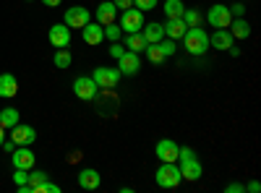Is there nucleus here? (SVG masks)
<instances>
[{
  "instance_id": "nucleus-22",
  "label": "nucleus",
  "mask_w": 261,
  "mask_h": 193,
  "mask_svg": "<svg viewBox=\"0 0 261 193\" xmlns=\"http://www.w3.org/2000/svg\"><path fill=\"white\" fill-rule=\"evenodd\" d=\"M125 50L130 52H144L146 50V39L141 32H134V34H125Z\"/></svg>"
},
{
  "instance_id": "nucleus-18",
  "label": "nucleus",
  "mask_w": 261,
  "mask_h": 193,
  "mask_svg": "<svg viewBox=\"0 0 261 193\" xmlns=\"http://www.w3.org/2000/svg\"><path fill=\"white\" fill-rule=\"evenodd\" d=\"M141 34H144V39H146V45H154V42H160V39L165 37V26L157 24V21H149V24L141 26Z\"/></svg>"
},
{
  "instance_id": "nucleus-10",
  "label": "nucleus",
  "mask_w": 261,
  "mask_h": 193,
  "mask_svg": "<svg viewBox=\"0 0 261 193\" xmlns=\"http://www.w3.org/2000/svg\"><path fill=\"white\" fill-rule=\"evenodd\" d=\"M11 141H13L16 146H32V144L37 141V131H34L32 125L16 123V125L11 128Z\"/></svg>"
},
{
  "instance_id": "nucleus-24",
  "label": "nucleus",
  "mask_w": 261,
  "mask_h": 193,
  "mask_svg": "<svg viewBox=\"0 0 261 193\" xmlns=\"http://www.w3.org/2000/svg\"><path fill=\"white\" fill-rule=\"evenodd\" d=\"M16 123H18V110H16V107H6V110H0V125H3L6 131H11Z\"/></svg>"
},
{
  "instance_id": "nucleus-12",
  "label": "nucleus",
  "mask_w": 261,
  "mask_h": 193,
  "mask_svg": "<svg viewBox=\"0 0 261 193\" xmlns=\"http://www.w3.org/2000/svg\"><path fill=\"white\" fill-rule=\"evenodd\" d=\"M13 157V167H18V170H32L34 167V162H37V157H34V152L29 146H16L13 152H11Z\"/></svg>"
},
{
  "instance_id": "nucleus-31",
  "label": "nucleus",
  "mask_w": 261,
  "mask_h": 193,
  "mask_svg": "<svg viewBox=\"0 0 261 193\" xmlns=\"http://www.w3.org/2000/svg\"><path fill=\"white\" fill-rule=\"evenodd\" d=\"M230 8V13H232V18H241L243 13H246V6H243V0H235L232 6H227Z\"/></svg>"
},
{
  "instance_id": "nucleus-41",
  "label": "nucleus",
  "mask_w": 261,
  "mask_h": 193,
  "mask_svg": "<svg viewBox=\"0 0 261 193\" xmlns=\"http://www.w3.org/2000/svg\"><path fill=\"white\" fill-rule=\"evenodd\" d=\"M3 141H6V128L0 125V144H3Z\"/></svg>"
},
{
  "instance_id": "nucleus-5",
  "label": "nucleus",
  "mask_w": 261,
  "mask_h": 193,
  "mask_svg": "<svg viewBox=\"0 0 261 193\" xmlns=\"http://www.w3.org/2000/svg\"><path fill=\"white\" fill-rule=\"evenodd\" d=\"M92 21V13L89 8H84V6H73L65 11V18H63V24L68 26V29H84L86 24Z\"/></svg>"
},
{
  "instance_id": "nucleus-14",
  "label": "nucleus",
  "mask_w": 261,
  "mask_h": 193,
  "mask_svg": "<svg viewBox=\"0 0 261 193\" xmlns=\"http://www.w3.org/2000/svg\"><path fill=\"white\" fill-rule=\"evenodd\" d=\"M118 8L113 6V0H105V3H99V8L94 11V18H97V24L107 26V24H113V21L118 18Z\"/></svg>"
},
{
  "instance_id": "nucleus-11",
  "label": "nucleus",
  "mask_w": 261,
  "mask_h": 193,
  "mask_svg": "<svg viewBox=\"0 0 261 193\" xmlns=\"http://www.w3.org/2000/svg\"><path fill=\"white\" fill-rule=\"evenodd\" d=\"M47 39H50V45H53L55 50H63V47L71 45V29L65 26V24H55V26H50Z\"/></svg>"
},
{
  "instance_id": "nucleus-33",
  "label": "nucleus",
  "mask_w": 261,
  "mask_h": 193,
  "mask_svg": "<svg viewBox=\"0 0 261 193\" xmlns=\"http://www.w3.org/2000/svg\"><path fill=\"white\" fill-rule=\"evenodd\" d=\"M16 173H13V180H16V185H24L27 180H29V170H18V167H13Z\"/></svg>"
},
{
  "instance_id": "nucleus-20",
  "label": "nucleus",
  "mask_w": 261,
  "mask_h": 193,
  "mask_svg": "<svg viewBox=\"0 0 261 193\" xmlns=\"http://www.w3.org/2000/svg\"><path fill=\"white\" fill-rule=\"evenodd\" d=\"M186 21L183 18H167V24H165V37H170V39H183V34H186Z\"/></svg>"
},
{
  "instance_id": "nucleus-4",
  "label": "nucleus",
  "mask_w": 261,
  "mask_h": 193,
  "mask_svg": "<svg viewBox=\"0 0 261 193\" xmlns=\"http://www.w3.org/2000/svg\"><path fill=\"white\" fill-rule=\"evenodd\" d=\"M146 24L144 21V13L139 11V8H125V11H120V29L125 32V34H134V32H141V26Z\"/></svg>"
},
{
  "instance_id": "nucleus-16",
  "label": "nucleus",
  "mask_w": 261,
  "mask_h": 193,
  "mask_svg": "<svg viewBox=\"0 0 261 193\" xmlns=\"http://www.w3.org/2000/svg\"><path fill=\"white\" fill-rule=\"evenodd\" d=\"M99 183H102V178H99L97 170H92V167H86V170L79 173V188H84V190H97Z\"/></svg>"
},
{
  "instance_id": "nucleus-3",
  "label": "nucleus",
  "mask_w": 261,
  "mask_h": 193,
  "mask_svg": "<svg viewBox=\"0 0 261 193\" xmlns=\"http://www.w3.org/2000/svg\"><path fill=\"white\" fill-rule=\"evenodd\" d=\"M157 185L160 188H178L183 175H180V167L178 162H160V170H157Z\"/></svg>"
},
{
  "instance_id": "nucleus-21",
  "label": "nucleus",
  "mask_w": 261,
  "mask_h": 193,
  "mask_svg": "<svg viewBox=\"0 0 261 193\" xmlns=\"http://www.w3.org/2000/svg\"><path fill=\"white\" fill-rule=\"evenodd\" d=\"M227 32L232 34V39H246L248 34H251V24L241 16V18H232L230 21V26H227Z\"/></svg>"
},
{
  "instance_id": "nucleus-19",
  "label": "nucleus",
  "mask_w": 261,
  "mask_h": 193,
  "mask_svg": "<svg viewBox=\"0 0 261 193\" xmlns=\"http://www.w3.org/2000/svg\"><path fill=\"white\" fill-rule=\"evenodd\" d=\"M16 92H18L16 76H13V73H0V97L11 99V97H16Z\"/></svg>"
},
{
  "instance_id": "nucleus-28",
  "label": "nucleus",
  "mask_w": 261,
  "mask_h": 193,
  "mask_svg": "<svg viewBox=\"0 0 261 193\" xmlns=\"http://www.w3.org/2000/svg\"><path fill=\"white\" fill-rule=\"evenodd\" d=\"M157 45H160V50H162L165 58H172V55H175V50H178V47H175V39H170V37H162Z\"/></svg>"
},
{
  "instance_id": "nucleus-25",
  "label": "nucleus",
  "mask_w": 261,
  "mask_h": 193,
  "mask_svg": "<svg viewBox=\"0 0 261 193\" xmlns=\"http://www.w3.org/2000/svg\"><path fill=\"white\" fill-rule=\"evenodd\" d=\"M180 18L186 21V26H201V13L196 11V8H186Z\"/></svg>"
},
{
  "instance_id": "nucleus-38",
  "label": "nucleus",
  "mask_w": 261,
  "mask_h": 193,
  "mask_svg": "<svg viewBox=\"0 0 261 193\" xmlns=\"http://www.w3.org/2000/svg\"><path fill=\"white\" fill-rule=\"evenodd\" d=\"M0 149H6V152H13L16 144H13V141H3V144H0Z\"/></svg>"
},
{
  "instance_id": "nucleus-1",
  "label": "nucleus",
  "mask_w": 261,
  "mask_h": 193,
  "mask_svg": "<svg viewBox=\"0 0 261 193\" xmlns=\"http://www.w3.org/2000/svg\"><path fill=\"white\" fill-rule=\"evenodd\" d=\"M178 167H180V175H183V180H199L201 175H204V167H201V162L196 159V154H193V149L191 146H183V149H178Z\"/></svg>"
},
{
  "instance_id": "nucleus-2",
  "label": "nucleus",
  "mask_w": 261,
  "mask_h": 193,
  "mask_svg": "<svg viewBox=\"0 0 261 193\" xmlns=\"http://www.w3.org/2000/svg\"><path fill=\"white\" fill-rule=\"evenodd\" d=\"M183 45L191 55H204L209 50V34L201 26H188L183 34Z\"/></svg>"
},
{
  "instance_id": "nucleus-32",
  "label": "nucleus",
  "mask_w": 261,
  "mask_h": 193,
  "mask_svg": "<svg viewBox=\"0 0 261 193\" xmlns=\"http://www.w3.org/2000/svg\"><path fill=\"white\" fill-rule=\"evenodd\" d=\"M37 193H60V185H55V183H50V178L42 183L39 188H37Z\"/></svg>"
},
{
  "instance_id": "nucleus-17",
  "label": "nucleus",
  "mask_w": 261,
  "mask_h": 193,
  "mask_svg": "<svg viewBox=\"0 0 261 193\" xmlns=\"http://www.w3.org/2000/svg\"><path fill=\"white\" fill-rule=\"evenodd\" d=\"M232 34L227 32V29H214V34L209 37V47H214V50H230L232 47Z\"/></svg>"
},
{
  "instance_id": "nucleus-8",
  "label": "nucleus",
  "mask_w": 261,
  "mask_h": 193,
  "mask_svg": "<svg viewBox=\"0 0 261 193\" xmlns=\"http://www.w3.org/2000/svg\"><path fill=\"white\" fill-rule=\"evenodd\" d=\"M92 78L97 81V87L99 89H115L118 84H120V71L118 68H94V73H92Z\"/></svg>"
},
{
  "instance_id": "nucleus-15",
  "label": "nucleus",
  "mask_w": 261,
  "mask_h": 193,
  "mask_svg": "<svg viewBox=\"0 0 261 193\" xmlns=\"http://www.w3.org/2000/svg\"><path fill=\"white\" fill-rule=\"evenodd\" d=\"M81 34H84V42H86V45H102V39H105V26L97 24V21H89V24L81 29Z\"/></svg>"
},
{
  "instance_id": "nucleus-30",
  "label": "nucleus",
  "mask_w": 261,
  "mask_h": 193,
  "mask_svg": "<svg viewBox=\"0 0 261 193\" xmlns=\"http://www.w3.org/2000/svg\"><path fill=\"white\" fill-rule=\"evenodd\" d=\"M160 6V0H134V8H139L141 13H146V11H154Z\"/></svg>"
},
{
  "instance_id": "nucleus-39",
  "label": "nucleus",
  "mask_w": 261,
  "mask_h": 193,
  "mask_svg": "<svg viewBox=\"0 0 261 193\" xmlns=\"http://www.w3.org/2000/svg\"><path fill=\"white\" fill-rule=\"evenodd\" d=\"M42 3H45L47 8H58V6L63 3V0H42Z\"/></svg>"
},
{
  "instance_id": "nucleus-27",
  "label": "nucleus",
  "mask_w": 261,
  "mask_h": 193,
  "mask_svg": "<svg viewBox=\"0 0 261 193\" xmlns=\"http://www.w3.org/2000/svg\"><path fill=\"white\" fill-rule=\"evenodd\" d=\"M71 60H73V58H71V52L65 50V47H63V50H55V58H53V63H55L58 68H68V66H71Z\"/></svg>"
},
{
  "instance_id": "nucleus-29",
  "label": "nucleus",
  "mask_w": 261,
  "mask_h": 193,
  "mask_svg": "<svg viewBox=\"0 0 261 193\" xmlns=\"http://www.w3.org/2000/svg\"><path fill=\"white\" fill-rule=\"evenodd\" d=\"M120 34H123V29H120V24H107L105 26V39H110V42H120Z\"/></svg>"
},
{
  "instance_id": "nucleus-37",
  "label": "nucleus",
  "mask_w": 261,
  "mask_h": 193,
  "mask_svg": "<svg viewBox=\"0 0 261 193\" xmlns=\"http://www.w3.org/2000/svg\"><path fill=\"white\" fill-rule=\"evenodd\" d=\"M246 190H251V193H258V190H261V183H256V180H253V183H248V185H246Z\"/></svg>"
},
{
  "instance_id": "nucleus-9",
  "label": "nucleus",
  "mask_w": 261,
  "mask_h": 193,
  "mask_svg": "<svg viewBox=\"0 0 261 193\" xmlns=\"http://www.w3.org/2000/svg\"><path fill=\"white\" fill-rule=\"evenodd\" d=\"M118 71H120V76H136V73L141 71V58H139V52L125 50V52L118 58Z\"/></svg>"
},
{
  "instance_id": "nucleus-36",
  "label": "nucleus",
  "mask_w": 261,
  "mask_h": 193,
  "mask_svg": "<svg viewBox=\"0 0 261 193\" xmlns=\"http://www.w3.org/2000/svg\"><path fill=\"white\" fill-rule=\"evenodd\" d=\"M113 6H115L118 11H125V8L134 6V0H113Z\"/></svg>"
},
{
  "instance_id": "nucleus-34",
  "label": "nucleus",
  "mask_w": 261,
  "mask_h": 193,
  "mask_svg": "<svg viewBox=\"0 0 261 193\" xmlns=\"http://www.w3.org/2000/svg\"><path fill=\"white\" fill-rule=\"evenodd\" d=\"M225 193H246V185H243V183H230V185L225 188Z\"/></svg>"
},
{
  "instance_id": "nucleus-40",
  "label": "nucleus",
  "mask_w": 261,
  "mask_h": 193,
  "mask_svg": "<svg viewBox=\"0 0 261 193\" xmlns=\"http://www.w3.org/2000/svg\"><path fill=\"white\" fill-rule=\"evenodd\" d=\"M227 52H230V55H232V58H238V55H241V50H238V47H235V45H232V47H230V50H227Z\"/></svg>"
},
{
  "instance_id": "nucleus-13",
  "label": "nucleus",
  "mask_w": 261,
  "mask_h": 193,
  "mask_svg": "<svg viewBox=\"0 0 261 193\" xmlns=\"http://www.w3.org/2000/svg\"><path fill=\"white\" fill-rule=\"evenodd\" d=\"M178 144L175 141H170V139H162V141H157V146H154V152H157V159L160 162H178Z\"/></svg>"
},
{
  "instance_id": "nucleus-6",
  "label": "nucleus",
  "mask_w": 261,
  "mask_h": 193,
  "mask_svg": "<svg viewBox=\"0 0 261 193\" xmlns=\"http://www.w3.org/2000/svg\"><path fill=\"white\" fill-rule=\"evenodd\" d=\"M97 92H99V87H97V81H94L92 76H79V78L73 81V94H76L79 99H84V102L94 99Z\"/></svg>"
},
{
  "instance_id": "nucleus-23",
  "label": "nucleus",
  "mask_w": 261,
  "mask_h": 193,
  "mask_svg": "<svg viewBox=\"0 0 261 193\" xmlns=\"http://www.w3.org/2000/svg\"><path fill=\"white\" fill-rule=\"evenodd\" d=\"M162 11H165L167 18H180L183 11H186V6H183V0H165V3H162Z\"/></svg>"
},
{
  "instance_id": "nucleus-35",
  "label": "nucleus",
  "mask_w": 261,
  "mask_h": 193,
  "mask_svg": "<svg viewBox=\"0 0 261 193\" xmlns=\"http://www.w3.org/2000/svg\"><path fill=\"white\" fill-rule=\"evenodd\" d=\"M123 52H125V47H120V42H113V47H110V55H113V58L118 60V58H120Z\"/></svg>"
},
{
  "instance_id": "nucleus-26",
  "label": "nucleus",
  "mask_w": 261,
  "mask_h": 193,
  "mask_svg": "<svg viewBox=\"0 0 261 193\" xmlns=\"http://www.w3.org/2000/svg\"><path fill=\"white\" fill-rule=\"evenodd\" d=\"M144 52H146V58H149L151 63H154V66H160L162 60H167V58L162 55V50H160L157 42H154V45H146V50H144Z\"/></svg>"
},
{
  "instance_id": "nucleus-7",
  "label": "nucleus",
  "mask_w": 261,
  "mask_h": 193,
  "mask_svg": "<svg viewBox=\"0 0 261 193\" xmlns=\"http://www.w3.org/2000/svg\"><path fill=\"white\" fill-rule=\"evenodd\" d=\"M206 21H209V26H214V29H227V26H230V21H232V13H230V8H227V6L217 3V6H212V8H209Z\"/></svg>"
}]
</instances>
